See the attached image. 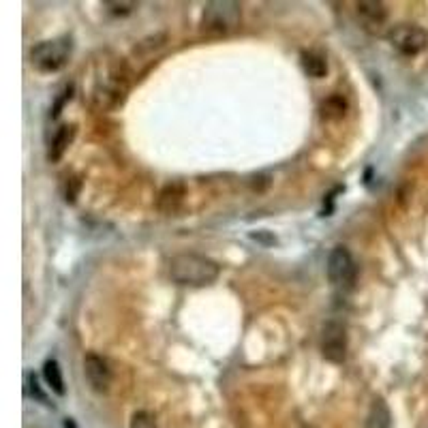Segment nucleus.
<instances>
[{"label":"nucleus","instance_id":"obj_1","mask_svg":"<svg viewBox=\"0 0 428 428\" xmlns=\"http://www.w3.org/2000/svg\"><path fill=\"white\" fill-rule=\"evenodd\" d=\"M221 275V265L197 253H178L170 261V277L178 285L189 287H206L212 285Z\"/></svg>","mask_w":428,"mask_h":428},{"label":"nucleus","instance_id":"obj_2","mask_svg":"<svg viewBox=\"0 0 428 428\" xmlns=\"http://www.w3.org/2000/svg\"><path fill=\"white\" fill-rule=\"evenodd\" d=\"M129 88V73L122 65H105L103 73L94 80L92 86V105L96 110H112L122 103Z\"/></svg>","mask_w":428,"mask_h":428},{"label":"nucleus","instance_id":"obj_3","mask_svg":"<svg viewBox=\"0 0 428 428\" xmlns=\"http://www.w3.org/2000/svg\"><path fill=\"white\" fill-rule=\"evenodd\" d=\"M242 9L234 0H214L203 7L201 30L210 37H225L240 26Z\"/></svg>","mask_w":428,"mask_h":428},{"label":"nucleus","instance_id":"obj_4","mask_svg":"<svg viewBox=\"0 0 428 428\" xmlns=\"http://www.w3.org/2000/svg\"><path fill=\"white\" fill-rule=\"evenodd\" d=\"M71 54H73L71 37L41 41L30 49V65L41 73H56L63 67H67Z\"/></svg>","mask_w":428,"mask_h":428},{"label":"nucleus","instance_id":"obj_5","mask_svg":"<svg viewBox=\"0 0 428 428\" xmlns=\"http://www.w3.org/2000/svg\"><path fill=\"white\" fill-rule=\"evenodd\" d=\"M326 272H328V281L334 287H341V289L353 287V283L358 279V265H355V259L347 246L339 244L330 251Z\"/></svg>","mask_w":428,"mask_h":428},{"label":"nucleus","instance_id":"obj_6","mask_svg":"<svg viewBox=\"0 0 428 428\" xmlns=\"http://www.w3.org/2000/svg\"><path fill=\"white\" fill-rule=\"evenodd\" d=\"M388 41L405 56H415L428 47V32L417 24H396L388 30Z\"/></svg>","mask_w":428,"mask_h":428},{"label":"nucleus","instance_id":"obj_7","mask_svg":"<svg viewBox=\"0 0 428 428\" xmlns=\"http://www.w3.org/2000/svg\"><path fill=\"white\" fill-rule=\"evenodd\" d=\"M321 355L332 364L347 360V330L339 321H328L321 330Z\"/></svg>","mask_w":428,"mask_h":428},{"label":"nucleus","instance_id":"obj_8","mask_svg":"<svg viewBox=\"0 0 428 428\" xmlns=\"http://www.w3.org/2000/svg\"><path fill=\"white\" fill-rule=\"evenodd\" d=\"M84 374H86L88 386L94 392H99V394L110 392L112 382H114V372L110 368V362L105 358H101L96 353H88L84 358Z\"/></svg>","mask_w":428,"mask_h":428},{"label":"nucleus","instance_id":"obj_9","mask_svg":"<svg viewBox=\"0 0 428 428\" xmlns=\"http://www.w3.org/2000/svg\"><path fill=\"white\" fill-rule=\"evenodd\" d=\"M360 26L370 34H382L388 24V9L379 0H362L355 5Z\"/></svg>","mask_w":428,"mask_h":428},{"label":"nucleus","instance_id":"obj_10","mask_svg":"<svg viewBox=\"0 0 428 428\" xmlns=\"http://www.w3.org/2000/svg\"><path fill=\"white\" fill-rule=\"evenodd\" d=\"M184 197H187V189L182 182H172L168 187H163V191L158 193V199H156V208L160 214H165V217H174V214L180 212L182 203H184Z\"/></svg>","mask_w":428,"mask_h":428},{"label":"nucleus","instance_id":"obj_11","mask_svg":"<svg viewBox=\"0 0 428 428\" xmlns=\"http://www.w3.org/2000/svg\"><path fill=\"white\" fill-rule=\"evenodd\" d=\"M73 137H75V127L73 125H63L56 131V135H54V139H51V146H49V154H47L51 163H56V160L63 158V154L71 146Z\"/></svg>","mask_w":428,"mask_h":428},{"label":"nucleus","instance_id":"obj_12","mask_svg":"<svg viewBox=\"0 0 428 428\" xmlns=\"http://www.w3.org/2000/svg\"><path fill=\"white\" fill-rule=\"evenodd\" d=\"M392 426V413L384 398H374L368 415H366V428H390Z\"/></svg>","mask_w":428,"mask_h":428},{"label":"nucleus","instance_id":"obj_13","mask_svg":"<svg viewBox=\"0 0 428 428\" xmlns=\"http://www.w3.org/2000/svg\"><path fill=\"white\" fill-rule=\"evenodd\" d=\"M43 379L49 390H54L58 396H65L67 388H65V379H63V370L56 360H47L43 364Z\"/></svg>","mask_w":428,"mask_h":428},{"label":"nucleus","instance_id":"obj_14","mask_svg":"<svg viewBox=\"0 0 428 428\" xmlns=\"http://www.w3.org/2000/svg\"><path fill=\"white\" fill-rule=\"evenodd\" d=\"M302 69H304V73L308 77L321 80V77H326V73H328V63L317 51H304L302 54Z\"/></svg>","mask_w":428,"mask_h":428},{"label":"nucleus","instance_id":"obj_15","mask_svg":"<svg viewBox=\"0 0 428 428\" xmlns=\"http://www.w3.org/2000/svg\"><path fill=\"white\" fill-rule=\"evenodd\" d=\"M319 112H321V118L326 120H341L347 112V101L341 94H332L326 101H321Z\"/></svg>","mask_w":428,"mask_h":428},{"label":"nucleus","instance_id":"obj_16","mask_svg":"<svg viewBox=\"0 0 428 428\" xmlns=\"http://www.w3.org/2000/svg\"><path fill=\"white\" fill-rule=\"evenodd\" d=\"M129 428H156V420L150 411H135L131 415Z\"/></svg>","mask_w":428,"mask_h":428},{"label":"nucleus","instance_id":"obj_17","mask_svg":"<svg viewBox=\"0 0 428 428\" xmlns=\"http://www.w3.org/2000/svg\"><path fill=\"white\" fill-rule=\"evenodd\" d=\"M80 189H82V180L80 178H67L65 180V199L69 201V203H75V199H77V195H80Z\"/></svg>","mask_w":428,"mask_h":428},{"label":"nucleus","instance_id":"obj_18","mask_svg":"<svg viewBox=\"0 0 428 428\" xmlns=\"http://www.w3.org/2000/svg\"><path fill=\"white\" fill-rule=\"evenodd\" d=\"M105 7L112 13H131L133 9H137V3H112V0H107Z\"/></svg>","mask_w":428,"mask_h":428},{"label":"nucleus","instance_id":"obj_19","mask_svg":"<svg viewBox=\"0 0 428 428\" xmlns=\"http://www.w3.org/2000/svg\"><path fill=\"white\" fill-rule=\"evenodd\" d=\"M65 426H67V428H75V424H73V420H67V422H65Z\"/></svg>","mask_w":428,"mask_h":428}]
</instances>
